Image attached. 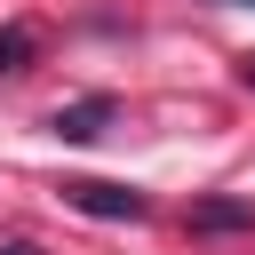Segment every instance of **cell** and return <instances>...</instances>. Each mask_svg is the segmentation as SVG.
Returning <instances> with one entry per match:
<instances>
[{"label": "cell", "instance_id": "6da1fadb", "mask_svg": "<svg viewBox=\"0 0 255 255\" xmlns=\"http://www.w3.org/2000/svg\"><path fill=\"white\" fill-rule=\"evenodd\" d=\"M64 207L104 215V223H143V215H151V199H143L135 183H96V175H72V183H64Z\"/></svg>", "mask_w": 255, "mask_h": 255}, {"label": "cell", "instance_id": "7a4b0ae2", "mask_svg": "<svg viewBox=\"0 0 255 255\" xmlns=\"http://www.w3.org/2000/svg\"><path fill=\"white\" fill-rule=\"evenodd\" d=\"M112 120H120V104H112V96H80V104H56V120H48V128H56L64 143H96Z\"/></svg>", "mask_w": 255, "mask_h": 255}, {"label": "cell", "instance_id": "3957f363", "mask_svg": "<svg viewBox=\"0 0 255 255\" xmlns=\"http://www.w3.org/2000/svg\"><path fill=\"white\" fill-rule=\"evenodd\" d=\"M199 239H223V231H255V199H191L183 215Z\"/></svg>", "mask_w": 255, "mask_h": 255}, {"label": "cell", "instance_id": "277c9868", "mask_svg": "<svg viewBox=\"0 0 255 255\" xmlns=\"http://www.w3.org/2000/svg\"><path fill=\"white\" fill-rule=\"evenodd\" d=\"M32 56H40V32L32 24H8L0 32V72H32Z\"/></svg>", "mask_w": 255, "mask_h": 255}, {"label": "cell", "instance_id": "5b68a950", "mask_svg": "<svg viewBox=\"0 0 255 255\" xmlns=\"http://www.w3.org/2000/svg\"><path fill=\"white\" fill-rule=\"evenodd\" d=\"M0 255H48V247H32V239H8V247H0Z\"/></svg>", "mask_w": 255, "mask_h": 255}, {"label": "cell", "instance_id": "8992f818", "mask_svg": "<svg viewBox=\"0 0 255 255\" xmlns=\"http://www.w3.org/2000/svg\"><path fill=\"white\" fill-rule=\"evenodd\" d=\"M239 88H255V56H239Z\"/></svg>", "mask_w": 255, "mask_h": 255}, {"label": "cell", "instance_id": "52a82bcc", "mask_svg": "<svg viewBox=\"0 0 255 255\" xmlns=\"http://www.w3.org/2000/svg\"><path fill=\"white\" fill-rule=\"evenodd\" d=\"M215 8H255V0H215Z\"/></svg>", "mask_w": 255, "mask_h": 255}]
</instances>
